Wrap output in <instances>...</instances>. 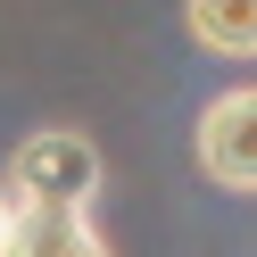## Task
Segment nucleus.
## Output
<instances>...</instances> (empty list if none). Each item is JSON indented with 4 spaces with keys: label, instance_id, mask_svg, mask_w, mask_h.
<instances>
[{
    "label": "nucleus",
    "instance_id": "obj_1",
    "mask_svg": "<svg viewBox=\"0 0 257 257\" xmlns=\"http://www.w3.org/2000/svg\"><path fill=\"white\" fill-rule=\"evenodd\" d=\"M108 183V158L91 133H75V124H42L34 141H17V158H9V191L17 199H67V207H91Z\"/></svg>",
    "mask_w": 257,
    "mask_h": 257
},
{
    "label": "nucleus",
    "instance_id": "obj_2",
    "mask_svg": "<svg viewBox=\"0 0 257 257\" xmlns=\"http://www.w3.org/2000/svg\"><path fill=\"white\" fill-rule=\"evenodd\" d=\"M199 174L216 191L257 199V83H240V91L199 108Z\"/></svg>",
    "mask_w": 257,
    "mask_h": 257
},
{
    "label": "nucleus",
    "instance_id": "obj_3",
    "mask_svg": "<svg viewBox=\"0 0 257 257\" xmlns=\"http://www.w3.org/2000/svg\"><path fill=\"white\" fill-rule=\"evenodd\" d=\"M0 257H108V240L91 232V216L67 207V199H17Z\"/></svg>",
    "mask_w": 257,
    "mask_h": 257
},
{
    "label": "nucleus",
    "instance_id": "obj_4",
    "mask_svg": "<svg viewBox=\"0 0 257 257\" xmlns=\"http://www.w3.org/2000/svg\"><path fill=\"white\" fill-rule=\"evenodd\" d=\"M183 25L216 58H257V0H183Z\"/></svg>",
    "mask_w": 257,
    "mask_h": 257
},
{
    "label": "nucleus",
    "instance_id": "obj_5",
    "mask_svg": "<svg viewBox=\"0 0 257 257\" xmlns=\"http://www.w3.org/2000/svg\"><path fill=\"white\" fill-rule=\"evenodd\" d=\"M9 216H17V191L0 183V240H9Z\"/></svg>",
    "mask_w": 257,
    "mask_h": 257
}]
</instances>
